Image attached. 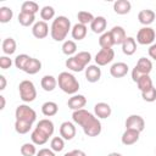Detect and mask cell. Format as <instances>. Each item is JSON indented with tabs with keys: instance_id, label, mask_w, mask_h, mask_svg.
I'll list each match as a JSON object with an SVG mask.
<instances>
[{
	"instance_id": "25",
	"label": "cell",
	"mask_w": 156,
	"mask_h": 156,
	"mask_svg": "<svg viewBox=\"0 0 156 156\" xmlns=\"http://www.w3.org/2000/svg\"><path fill=\"white\" fill-rule=\"evenodd\" d=\"M30 139H32V143L35 145H44L49 140V136L45 133H43L40 129L35 128L30 134Z\"/></svg>"
},
{
	"instance_id": "14",
	"label": "cell",
	"mask_w": 156,
	"mask_h": 156,
	"mask_svg": "<svg viewBox=\"0 0 156 156\" xmlns=\"http://www.w3.org/2000/svg\"><path fill=\"white\" fill-rule=\"evenodd\" d=\"M111 35H112V39H113V43L115 45H122L123 41L126 40L127 35H126V30L123 27L121 26H115L111 30H110Z\"/></svg>"
},
{
	"instance_id": "10",
	"label": "cell",
	"mask_w": 156,
	"mask_h": 156,
	"mask_svg": "<svg viewBox=\"0 0 156 156\" xmlns=\"http://www.w3.org/2000/svg\"><path fill=\"white\" fill-rule=\"evenodd\" d=\"M60 135L65 140H71L76 136V127L72 122L66 121L60 126Z\"/></svg>"
},
{
	"instance_id": "22",
	"label": "cell",
	"mask_w": 156,
	"mask_h": 156,
	"mask_svg": "<svg viewBox=\"0 0 156 156\" xmlns=\"http://www.w3.org/2000/svg\"><path fill=\"white\" fill-rule=\"evenodd\" d=\"M136 50V43H135V39L133 37H127L126 40L123 41L122 44V51L124 55L127 56H130L135 52Z\"/></svg>"
},
{
	"instance_id": "50",
	"label": "cell",
	"mask_w": 156,
	"mask_h": 156,
	"mask_svg": "<svg viewBox=\"0 0 156 156\" xmlns=\"http://www.w3.org/2000/svg\"><path fill=\"white\" fill-rule=\"evenodd\" d=\"M5 104H6V101H5V96L0 95V110H4V108H5Z\"/></svg>"
},
{
	"instance_id": "36",
	"label": "cell",
	"mask_w": 156,
	"mask_h": 156,
	"mask_svg": "<svg viewBox=\"0 0 156 156\" xmlns=\"http://www.w3.org/2000/svg\"><path fill=\"white\" fill-rule=\"evenodd\" d=\"M65 139L61 138V136H55L51 139V143H50V146H51V150L54 152H61L65 147Z\"/></svg>"
},
{
	"instance_id": "45",
	"label": "cell",
	"mask_w": 156,
	"mask_h": 156,
	"mask_svg": "<svg viewBox=\"0 0 156 156\" xmlns=\"http://www.w3.org/2000/svg\"><path fill=\"white\" fill-rule=\"evenodd\" d=\"M37 156H55V152L51 149H40L37 152Z\"/></svg>"
},
{
	"instance_id": "21",
	"label": "cell",
	"mask_w": 156,
	"mask_h": 156,
	"mask_svg": "<svg viewBox=\"0 0 156 156\" xmlns=\"http://www.w3.org/2000/svg\"><path fill=\"white\" fill-rule=\"evenodd\" d=\"M87 32H88L87 26H84V24H82V23H76V24L72 27V29H71L72 38L76 39V40H82V39H84L85 35H87Z\"/></svg>"
},
{
	"instance_id": "24",
	"label": "cell",
	"mask_w": 156,
	"mask_h": 156,
	"mask_svg": "<svg viewBox=\"0 0 156 156\" xmlns=\"http://www.w3.org/2000/svg\"><path fill=\"white\" fill-rule=\"evenodd\" d=\"M135 68L141 73V74H149L152 69V63L149 58L146 57H140L135 65Z\"/></svg>"
},
{
	"instance_id": "5",
	"label": "cell",
	"mask_w": 156,
	"mask_h": 156,
	"mask_svg": "<svg viewBox=\"0 0 156 156\" xmlns=\"http://www.w3.org/2000/svg\"><path fill=\"white\" fill-rule=\"evenodd\" d=\"M15 117H16V121H22V122L33 124L37 119V113L28 105H18L15 111Z\"/></svg>"
},
{
	"instance_id": "30",
	"label": "cell",
	"mask_w": 156,
	"mask_h": 156,
	"mask_svg": "<svg viewBox=\"0 0 156 156\" xmlns=\"http://www.w3.org/2000/svg\"><path fill=\"white\" fill-rule=\"evenodd\" d=\"M35 21V15H32V13H27V12H20L18 15V22L20 24H22L23 27H29L34 23Z\"/></svg>"
},
{
	"instance_id": "8",
	"label": "cell",
	"mask_w": 156,
	"mask_h": 156,
	"mask_svg": "<svg viewBox=\"0 0 156 156\" xmlns=\"http://www.w3.org/2000/svg\"><path fill=\"white\" fill-rule=\"evenodd\" d=\"M113 57H115V51L112 48L101 49L95 55V62L98 66H106L107 63H110L113 60Z\"/></svg>"
},
{
	"instance_id": "2",
	"label": "cell",
	"mask_w": 156,
	"mask_h": 156,
	"mask_svg": "<svg viewBox=\"0 0 156 156\" xmlns=\"http://www.w3.org/2000/svg\"><path fill=\"white\" fill-rule=\"evenodd\" d=\"M69 29H71V21L66 16H57L52 21L50 28L51 38L56 41H62L66 39Z\"/></svg>"
},
{
	"instance_id": "43",
	"label": "cell",
	"mask_w": 156,
	"mask_h": 156,
	"mask_svg": "<svg viewBox=\"0 0 156 156\" xmlns=\"http://www.w3.org/2000/svg\"><path fill=\"white\" fill-rule=\"evenodd\" d=\"M141 98L147 101V102H152L156 100V88L155 87H151L150 89L145 90V91H141Z\"/></svg>"
},
{
	"instance_id": "20",
	"label": "cell",
	"mask_w": 156,
	"mask_h": 156,
	"mask_svg": "<svg viewBox=\"0 0 156 156\" xmlns=\"http://www.w3.org/2000/svg\"><path fill=\"white\" fill-rule=\"evenodd\" d=\"M35 128L40 129V130H41L43 133H45L48 136H51V135L54 134V130H55V127H54L52 121H50V119H48V118L40 119V121L38 122V124H37Z\"/></svg>"
},
{
	"instance_id": "3",
	"label": "cell",
	"mask_w": 156,
	"mask_h": 156,
	"mask_svg": "<svg viewBox=\"0 0 156 156\" xmlns=\"http://www.w3.org/2000/svg\"><path fill=\"white\" fill-rule=\"evenodd\" d=\"M57 84L63 93L71 95H74L79 89V82L69 72H61L57 77Z\"/></svg>"
},
{
	"instance_id": "52",
	"label": "cell",
	"mask_w": 156,
	"mask_h": 156,
	"mask_svg": "<svg viewBox=\"0 0 156 156\" xmlns=\"http://www.w3.org/2000/svg\"><path fill=\"white\" fill-rule=\"evenodd\" d=\"M63 156H72V154H71V152H66Z\"/></svg>"
},
{
	"instance_id": "46",
	"label": "cell",
	"mask_w": 156,
	"mask_h": 156,
	"mask_svg": "<svg viewBox=\"0 0 156 156\" xmlns=\"http://www.w3.org/2000/svg\"><path fill=\"white\" fill-rule=\"evenodd\" d=\"M141 76H144V74H141V73H140V72L134 67V68H133V71H132V79H133V82H135V83H136Z\"/></svg>"
},
{
	"instance_id": "38",
	"label": "cell",
	"mask_w": 156,
	"mask_h": 156,
	"mask_svg": "<svg viewBox=\"0 0 156 156\" xmlns=\"http://www.w3.org/2000/svg\"><path fill=\"white\" fill-rule=\"evenodd\" d=\"M29 60H30V57H29L28 55H26V54L17 55L16 58H15V66H16L18 69L24 71V68H26V66H27V63H28Z\"/></svg>"
},
{
	"instance_id": "34",
	"label": "cell",
	"mask_w": 156,
	"mask_h": 156,
	"mask_svg": "<svg viewBox=\"0 0 156 156\" xmlns=\"http://www.w3.org/2000/svg\"><path fill=\"white\" fill-rule=\"evenodd\" d=\"M66 67L68 68V69H71V71H73V72H82L83 69H85L77 60H76V57L74 56H72V57H68L67 60H66Z\"/></svg>"
},
{
	"instance_id": "44",
	"label": "cell",
	"mask_w": 156,
	"mask_h": 156,
	"mask_svg": "<svg viewBox=\"0 0 156 156\" xmlns=\"http://www.w3.org/2000/svg\"><path fill=\"white\" fill-rule=\"evenodd\" d=\"M12 65V60L9 57V56H1L0 57V67L2 69H7L10 68Z\"/></svg>"
},
{
	"instance_id": "16",
	"label": "cell",
	"mask_w": 156,
	"mask_h": 156,
	"mask_svg": "<svg viewBox=\"0 0 156 156\" xmlns=\"http://www.w3.org/2000/svg\"><path fill=\"white\" fill-rule=\"evenodd\" d=\"M106 26H107V22H106V18L102 17V16H98L94 18V21L90 23V28L94 33L96 34H102L105 33V29H106Z\"/></svg>"
},
{
	"instance_id": "31",
	"label": "cell",
	"mask_w": 156,
	"mask_h": 156,
	"mask_svg": "<svg viewBox=\"0 0 156 156\" xmlns=\"http://www.w3.org/2000/svg\"><path fill=\"white\" fill-rule=\"evenodd\" d=\"M136 85H138V89H139L140 91H145V90L150 89L151 87H154V85H152V80H151V78H150L149 74L141 76V77L139 78V80L136 82Z\"/></svg>"
},
{
	"instance_id": "15",
	"label": "cell",
	"mask_w": 156,
	"mask_h": 156,
	"mask_svg": "<svg viewBox=\"0 0 156 156\" xmlns=\"http://www.w3.org/2000/svg\"><path fill=\"white\" fill-rule=\"evenodd\" d=\"M139 135L140 133L136 132V130H133V129H126L124 133L122 134V144L124 145H133L135 144L138 140H139Z\"/></svg>"
},
{
	"instance_id": "32",
	"label": "cell",
	"mask_w": 156,
	"mask_h": 156,
	"mask_svg": "<svg viewBox=\"0 0 156 156\" xmlns=\"http://www.w3.org/2000/svg\"><path fill=\"white\" fill-rule=\"evenodd\" d=\"M21 11L22 12H27V13H32L35 15L39 11V5L34 1H24L21 6Z\"/></svg>"
},
{
	"instance_id": "33",
	"label": "cell",
	"mask_w": 156,
	"mask_h": 156,
	"mask_svg": "<svg viewBox=\"0 0 156 156\" xmlns=\"http://www.w3.org/2000/svg\"><path fill=\"white\" fill-rule=\"evenodd\" d=\"M76 51H77V44L73 40H66V41H63V44H62V52L65 55L72 57V55L76 54Z\"/></svg>"
},
{
	"instance_id": "37",
	"label": "cell",
	"mask_w": 156,
	"mask_h": 156,
	"mask_svg": "<svg viewBox=\"0 0 156 156\" xmlns=\"http://www.w3.org/2000/svg\"><path fill=\"white\" fill-rule=\"evenodd\" d=\"M74 57H76V60H77L84 68H87V65H88V63L90 62V60H91V55H90V52H88V51H80V52L76 54Z\"/></svg>"
},
{
	"instance_id": "19",
	"label": "cell",
	"mask_w": 156,
	"mask_h": 156,
	"mask_svg": "<svg viewBox=\"0 0 156 156\" xmlns=\"http://www.w3.org/2000/svg\"><path fill=\"white\" fill-rule=\"evenodd\" d=\"M132 9V4L128 0H117L113 4V10L117 15H127Z\"/></svg>"
},
{
	"instance_id": "41",
	"label": "cell",
	"mask_w": 156,
	"mask_h": 156,
	"mask_svg": "<svg viewBox=\"0 0 156 156\" xmlns=\"http://www.w3.org/2000/svg\"><path fill=\"white\" fill-rule=\"evenodd\" d=\"M21 154L23 156H34L37 154V149H35V144L33 143H26L21 146Z\"/></svg>"
},
{
	"instance_id": "39",
	"label": "cell",
	"mask_w": 156,
	"mask_h": 156,
	"mask_svg": "<svg viewBox=\"0 0 156 156\" xmlns=\"http://www.w3.org/2000/svg\"><path fill=\"white\" fill-rule=\"evenodd\" d=\"M54 16H55V10H54V7L52 6H44L41 10H40V17H41V20L44 21V22H46V21H49V20H52L54 18Z\"/></svg>"
},
{
	"instance_id": "48",
	"label": "cell",
	"mask_w": 156,
	"mask_h": 156,
	"mask_svg": "<svg viewBox=\"0 0 156 156\" xmlns=\"http://www.w3.org/2000/svg\"><path fill=\"white\" fill-rule=\"evenodd\" d=\"M6 78H5V76H0V90H4L5 88H6Z\"/></svg>"
},
{
	"instance_id": "17",
	"label": "cell",
	"mask_w": 156,
	"mask_h": 156,
	"mask_svg": "<svg viewBox=\"0 0 156 156\" xmlns=\"http://www.w3.org/2000/svg\"><path fill=\"white\" fill-rule=\"evenodd\" d=\"M94 112H95V116L99 117V118H107V117H110L112 110H111L108 104H106V102H98L94 106Z\"/></svg>"
},
{
	"instance_id": "29",
	"label": "cell",
	"mask_w": 156,
	"mask_h": 156,
	"mask_svg": "<svg viewBox=\"0 0 156 156\" xmlns=\"http://www.w3.org/2000/svg\"><path fill=\"white\" fill-rule=\"evenodd\" d=\"M99 45L101 46V49H107V48H112L115 45L112 35L110 32H105L100 35L99 38Z\"/></svg>"
},
{
	"instance_id": "11",
	"label": "cell",
	"mask_w": 156,
	"mask_h": 156,
	"mask_svg": "<svg viewBox=\"0 0 156 156\" xmlns=\"http://www.w3.org/2000/svg\"><path fill=\"white\" fill-rule=\"evenodd\" d=\"M87 104V99L84 95H80V94H74L72 98L68 99L67 101V105L71 110L73 111H77V110H82Z\"/></svg>"
},
{
	"instance_id": "4",
	"label": "cell",
	"mask_w": 156,
	"mask_h": 156,
	"mask_svg": "<svg viewBox=\"0 0 156 156\" xmlns=\"http://www.w3.org/2000/svg\"><path fill=\"white\" fill-rule=\"evenodd\" d=\"M18 91H20V98L24 102H32L37 98V90L32 80L24 79L18 85Z\"/></svg>"
},
{
	"instance_id": "13",
	"label": "cell",
	"mask_w": 156,
	"mask_h": 156,
	"mask_svg": "<svg viewBox=\"0 0 156 156\" xmlns=\"http://www.w3.org/2000/svg\"><path fill=\"white\" fill-rule=\"evenodd\" d=\"M101 77V69L99 68L98 65H89L85 68V78L90 83H95L100 79Z\"/></svg>"
},
{
	"instance_id": "47",
	"label": "cell",
	"mask_w": 156,
	"mask_h": 156,
	"mask_svg": "<svg viewBox=\"0 0 156 156\" xmlns=\"http://www.w3.org/2000/svg\"><path fill=\"white\" fill-rule=\"evenodd\" d=\"M149 56H150L151 58L156 60V44L150 45V48H149Z\"/></svg>"
},
{
	"instance_id": "23",
	"label": "cell",
	"mask_w": 156,
	"mask_h": 156,
	"mask_svg": "<svg viewBox=\"0 0 156 156\" xmlns=\"http://www.w3.org/2000/svg\"><path fill=\"white\" fill-rule=\"evenodd\" d=\"M40 85L41 88L45 90V91H52L56 85H57V79L54 77V76H50V74H46L41 78L40 80Z\"/></svg>"
},
{
	"instance_id": "18",
	"label": "cell",
	"mask_w": 156,
	"mask_h": 156,
	"mask_svg": "<svg viewBox=\"0 0 156 156\" xmlns=\"http://www.w3.org/2000/svg\"><path fill=\"white\" fill-rule=\"evenodd\" d=\"M138 20L141 24H144L145 27H147L149 24H151L154 21H155V12L152 10H141L139 13H138Z\"/></svg>"
},
{
	"instance_id": "6",
	"label": "cell",
	"mask_w": 156,
	"mask_h": 156,
	"mask_svg": "<svg viewBox=\"0 0 156 156\" xmlns=\"http://www.w3.org/2000/svg\"><path fill=\"white\" fill-rule=\"evenodd\" d=\"M155 30L151 27H143L139 29L138 34H136V41L141 45H152L154 40H155Z\"/></svg>"
},
{
	"instance_id": "27",
	"label": "cell",
	"mask_w": 156,
	"mask_h": 156,
	"mask_svg": "<svg viewBox=\"0 0 156 156\" xmlns=\"http://www.w3.org/2000/svg\"><path fill=\"white\" fill-rule=\"evenodd\" d=\"M40 69H41V62L38 58L30 57V60L28 61V63H27V66L24 68V72L28 73V74H35Z\"/></svg>"
},
{
	"instance_id": "9",
	"label": "cell",
	"mask_w": 156,
	"mask_h": 156,
	"mask_svg": "<svg viewBox=\"0 0 156 156\" xmlns=\"http://www.w3.org/2000/svg\"><path fill=\"white\" fill-rule=\"evenodd\" d=\"M32 33L37 39H44L48 37L49 34V26L46 22L44 21H38L33 24L32 28Z\"/></svg>"
},
{
	"instance_id": "7",
	"label": "cell",
	"mask_w": 156,
	"mask_h": 156,
	"mask_svg": "<svg viewBox=\"0 0 156 156\" xmlns=\"http://www.w3.org/2000/svg\"><path fill=\"white\" fill-rule=\"evenodd\" d=\"M145 128V121L139 115H130L126 119V129H133L136 132H143Z\"/></svg>"
},
{
	"instance_id": "26",
	"label": "cell",
	"mask_w": 156,
	"mask_h": 156,
	"mask_svg": "<svg viewBox=\"0 0 156 156\" xmlns=\"http://www.w3.org/2000/svg\"><path fill=\"white\" fill-rule=\"evenodd\" d=\"M58 111V106L56 102L54 101H46L41 105V112L44 116L46 117H51V116H55Z\"/></svg>"
},
{
	"instance_id": "40",
	"label": "cell",
	"mask_w": 156,
	"mask_h": 156,
	"mask_svg": "<svg viewBox=\"0 0 156 156\" xmlns=\"http://www.w3.org/2000/svg\"><path fill=\"white\" fill-rule=\"evenodd\" d=\"M13 16V12L10 7H6V6H2L0 7V22L1 23H7L11 21Z\"/></svg>"
},
{
	"instance_id": "12",
	"label": "cell",
	"mask_w": 156,
	"mask_h": 156,
	"mask_svg": "<svg viewBox=\"0 0 156 156\" xmlns=\"http://www.w3.org/2000/svg\"><path fill=\"white\" fill-rule=\"evenodd\" d=\"M128 65L124 62H116L111 66L110 68V73L112 77L115 78H122L128 73Z\"/></svg>"
},
{
	"instance_id": "49",
	"label": "cell",
	"mask_w": 156,
	"mask_h": 156,
	"mask_svg": "<svg viewBox=\"0 0 156 156\" xmlns=\"http://www.w3.org/2000/svg\"><path fill=\"white\" fill-rule=\"evenodd\" d=\"M71 154H72V156H87L84 151H82V150H78V149H76V150H72V151H71Z\"/></svg>"
},
{
	"instance_id": "1",
	"label": "cell",
	"mask_w": 156,
	"mask_h": 156,
	"mask_svg": "<svg viewBox=\"0 0 156 156\" xmlns=\"http://www.w3.org/2000/svg\"><path fill=\"white\" fill-rule=\"evenodd\" d=\"M72 119L74 123L79 124L83 128V132L88 136H98L101 133V123L100 121L89 111L82 108L73 111Z\"/></svg>"
},
{
	"instance_id": "28",
	"label": "cell",
	"mask_w": 156,
	"mask_h": 156,
	"mask_svg": "<svg viewBox=\"0 0 156 156\" xmlns=\"http://www.w3.org/2000/svg\"><path fill=\"white\" fill-rule=\"evenodd\" d=\"M1 48H2V51L5 55H12L16 51L17 44L13 38H6V39H4Z\"/></svg>"
},
{
	"instance_id": "35",
	"label": "cell",
	"mask_w": 156,
	"mask_h": 156,
	"mask_svg": "<svg viewBox=\"0 0 156 156\" xmlns=\"http://www.w3.org/2000/svg\"><path fill=\"white\" fill-rule=\"evenodd\" d=\"M77 18H78V23H82V24L87 26V24L91 23L95 17L93 16V13H90L88 11H79L78 15H77Z\"/></svg>"
},
{
	"instance_id": "51",
	"label": "cell",
	"mask_w": 156,
	"mask_h": 156,
	"mask_svg": "<svg viewBox=\"0 0 156 156\" xmlns=\"http://www.w3.org/2000/svg\"><path fill=\"white\" fill-rule=\"evenodd\" d=\"M107 156H122V155L118 154V152H111V154H108Z\"/></svg>"
},
{
	"instance_id": "42",
	"label": "cell",
	"mask_w": 156,
	"mask_h": 156,
	"mask_svg": "<svg viewBox=\"0 0 156 156\" xmlns=\"http://www.w3.org/2000/svg\"><path fill=\"white\" fill-rule=\"evenodd\" d=\"M30 128H32L30 123L22 122V121H16L15 122V130L18 134H26V133H28L30 130Z\"/></svg>"
}]
</instances>
